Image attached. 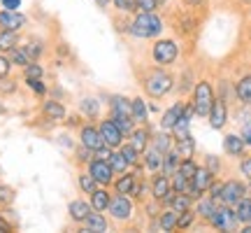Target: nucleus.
<instances>
[{"label":"nucleus","mask_w":251,"mask_h":233,"mask_svg":"<svg viewBox=\"0 0 251 233\" xmlns=\"http://www.w3.org/2000/svg\"><path fill=\"white\" fill-rule=\"evenodd\" d=\"M235 93H237V98L242 100L244 105H251V75H247V77H242L237 82Z\"/></svg>","instance_id":"c756f323"},{"label":"nucleus","mask_w":251,"mask_h":233,"mask_svg":"<svg viewBox=\"0 0 251 233\" xmlns=\"http://www.w3.org/2000/svg\"><path fill=\"white\" fill-rule=\"evenodd\" d=\"M179 161H181V156L177 149H168V152L163 154V168L161 173H165V175H175L177 173V168H179Z\"/></svg>","instance_id":"6ab92c4d"},{"label":"nucleus","mask_w":251,"mask_h":233,"mask_svg":"<svg viewBox=\"0 0 251 233\" xmlns=\"http://www.w3.org/2000/svg\"><path fill=\"white\" fill-rule=\"evenodd\" d=\"M153 147H156V149H161V152L165 154L168 149H172V138L168 133H156L153 135Z\"/></svg>","instance_id":"ea45409f"},{"label":"nucleus","mask_w":251,"mask_h":233,"mask_svg":"<svg viewBox=\"0 0 251 233\" xmlns=\"http://www.w3.org/2000/svg\"><path fill=\"white\" fill-rule=\"evenodd\" d=\"M42 112H45L47 119H51V121H63L65 119V108H63L58 100H45L42 103Z\"/></svg>","instance_id":"a211bd4d"},{"label":"nucleus","mask_w":251,"mask_h":233,"mask_svg":"<svg viewBox=\"0 0 251 233\" xmlns=\"http://www.w3.org/2000/svg\"><path fill=\"white\" fill-rule=\"evenodd\" d=\"M77 182H79V189L81 191H84V194H93V191H96V189L100 187L98 182H96V179H93V175H91L89 171L86 173H79V177H77Z\"/></svg>","instance_id":"72a5a7b5"},{"label":"nucleus","mask_w":251,"mask_h":233,"mask_svg":"<svg viewBox=\"0 0 251 233\" xmlns=\"http://www.w3.org/2000/svg\"><path fill=\"white\" fill-rule=\"evenodd\" d=\"M175 149L179 152L181 159H193V152H196V143L191 135H184V138H177L175 140Z\"/></svg>","instance_id":"393cba45"},{"label":"nucleus","mask_w":251,"mask_h":233,"mask_svg":"<svg viewBox=\"0 0 251 233\" xmlns=\"http://www.w3.org/2000/svg\"><path fill=\"white\" fill-rule=\"evenodd\" d=\"M216 205H219V203H216L214 198H205V201H200V203H198L196 215H200L202 219H209V217H212V212L216 210Z\"/></svg>","instance_id":"c9c22d12"},{"label":"nucleus","mask_w":251,"mask_h":233,"mask_svg":"<svg viewBox=\"0 0 251 233\" xmlns=\"http://www.w3.org/2000/svg\"><path fill=\"white\" fill-rule=\"evenodd\" d=\"M205 168L212 173V175H219V171H221V161L209 154V156H205Z\"/></svg>","instance_id":"49530a36"},{"label":"nucleus","mask_w":251,"mask_h":233,"mask_svg":"<svg viewBox=\"0 0 251 233\" xmlns=\"http://www.w3.org/2000/svg\"><path fill=\"white\" fill-rule=\"evenodd\" d=\"M107 161H109V166H112V171H114V175H117V173L121 175V173H126L128 168H130V163L126 161V159H124V154H121V152H112V156H109Z\"/></svg>","instance_id":"f704fd0d"},{"label":"nucleus","mask_w":251,"mask_h":233,"mask_svg":"<svg viewBox=\"0 0 251 233\" xmlns=\"http://www.w3.org/2000/svg\"><path fill=\"white\" fill-rule=\"evenodd\" d=\"M114 5H117V9H121V12H137V5H135V0H112Z\"/></svg>","instance_id":"de8ad7c7"},{"label":"nucleus","mask_w":251,"mask_h":233,"mask_svg":"<svg viewBox=\"0 0 251 233\" xmlns=\"http://www.w3.org/2000/svg\"><path fill=\"white\" fill-rule=\"evenodd\" d=\"M109 119L117 124V128L124 133V138L133 133V128H135V119H133V116H126V115H117V112H112V116H109Z\"/></svg>","instance_id":"c85d7f7f"},{"label":"nucleus","mask_w":251,"mask_h":233,"mask_svg":"<svg viewBox=\"0 0 251 233\" xmlns=\"http://www.w3.org/2000/svg\"><path fill=\"white\" fill-rule=\"evenodd\" d=\"M133 147L135 149H137V152L142 154L144 149H147V145H149V131H147V128H133Z\"/></svg>","instance_id":"473e14b6"},{"label":"nucleus","mask_w":251,"mask_h":233,"mask_svg":"<svg viewBox=\"0 0 251 233\" xmlns=\"http://www.w3.org/2000/svg\"><path fill=\"white\" fill-rule=\"evenodd\" d=\"M177 54H179V49H177V45H175L172 40H158L151 49L153 61L158 63V65H170V63H175L177 61Z\"/></svg>","instance_id":"39448f33"},{"label":"nucleus","mask_w":251,"mask_h":233,"mask_svg":"<svg viewBox=\"0 0 251 233\" xmlns=\"http://www.w3.org/2000/svg\"><path fill=\"white\" fill-rule=\"evenodd\" d=\"M196 171H198V163L193 161V159H181L179 168H177V173H179L181 177H186V179L193 177V175H196Z\"/></svg>","instance_id":"4c0bfd02"},{"label":"nucleus","mask_w":251,"mask_h":233,"mask_svg":"<svg viewBox=\"0 0 251 233\" xmlns=\"http://www.w3.org/2000/svg\"><path fill=\"white\" fill-rule=\"evenodd\" d=\"M79 112L86 116V119H96L100 112V103L96 98H81L79 100Z\"/></svg>","instance_id":"7c9ffc66"},{"label":"nucleus","mask_w":251,"mask_h":233,"mask_svg":"<svg viewBox=\"0 0 251 233\" xmlns=\"http://www.w3.org/2000/svg\"><path fill=\"white\" fill-rule=\"evenodd\" d=\"M28 24V19L17 9H0V30H21Z\"/></svg>","instance_id":"1a4fd4ad"},{"label":"nucleus","mask_w":251,"mask_h":233,"mask_svg":"<svg viewBox=\"0 0 251 233\" xmlns=\"http://www.w3.org/2000/svg\"><path fill=\"white\" fill-rule=\"evenodd\" d=\"M193 219H196V212H193V210H191V207H188V210H184V212H179V215H177V229H188V226L193 224Z\"/></svg>","instance_id":"79ce46f5"},{"label":"nucleus","mask_w":251,"mask_h":233,"mask_svg":"<svg viewBox=\"0 0 251 233\" xmlns=\"http://www.w3.org/2000/svg\"><path fill=\"white\" fill-rule=\"evenodd\" d=\"M107 229H109L107 219H105V215L98 212V210H91V215L81 222V231H86V233H105Z\"/></svg>","instance_id":"ddd939ff"},{"label":"nucleus","mask_w":251,"mask_h":233,"mask_svg":"<svg viewBox=\"0 0 251 233\" xmlns=\"http://www.w3.org/2000/svg\"><path fill=\"white\" fill-rule=\"evenodd\" d=\"M244 147H247V145H244L242 135L230 133V135H226L224 138V152L228 154V156H242Z\"/></svg>","instance_id":"f3484780"},{"label":"nucleus","mask_w":251,"mask_h":233,"mask_svg":"<svg viewBox=\"0 0 251 233\" xmlns=\"http://www.w3.org/2000/svg\"><path fill=\"white\" fill-rule=\"evenodd\" d=\"M109 105H112V112H117V115L133 116V100L124 98V96H114L109 100Z\"/></svg>","instance_id":"cd10ccee"},{"label":"nucleus","mask_w":251,"mask_h":233,"mask_svg":"<svg viewBox=\"0 0 251 233\" xmlns=\"http://www.w3.org/2000/svg\"><path fill=\"white\" fill-rule=\"evenodd\" d=\"M100 135H102V140H105V145L107 147H112V149H117V147H121V143H124V133L117 128V124L112 121V119H105V121H100Z\"/></svg>","instance_id":"9d476101"},{"label":"nucleus","mask_w":251,"mask_h":233,"mask_svg":"<svg viewBox=\"0 0 251 233\" xmlns=\"http://www.w3.org/2000/svg\"><path fill=\"white\" fill-rule=\"evenodd\" d=\"M128 30H130L135 37H142V40H147V37L161 35L163 24H161V19L156 17L153 12H140V14L135 17L133 24L128 26Z\"/></svg>","instance_id":"f257e3e1"},{"label":"nucleus","mask_w":251,"mask_h":233,"mask_svg":"<svg viewBox=\"0 0 251 233\" xmlns=\"http://www.w3.org/2000/svg\"><path fill=\"white\" fill-rule=\"evenodd\" d=\"M89 173L93 175V179L98 182L100 187H109L114 182V171H112L109 161H105V159H96L93 156L89 161Z\"/></svg>","instance_id":"423d86ee"},{"label":"nucleus","mask_w":251,"mask_h":233,"mask_svg":"<svg viewBox=\"0 0 251 233\" xmlns=\"http://www.w3.org/2000/svg\"><path fill=\"white\" fill-rule=\"evenodd\" d=\"M153 229H161V231H175L177 229V212L175 210H165L158 215V222L153 224Z\"/></svg>","instance_id":"5701e85b"},{"label":"nucleus","mask_w":251,"mask_h":233,"mask_svg":"<svg viewBox=\"0 0 251 233\" xmlns=\"http://www.w3.org/2000/svg\"><path fill=\"white\" fill-rule=\"evenodd\" d=\"M212 103H214V91L209 87V82H198L196 89H193V110H196L198 116H207L209 110H212Z\"/></svg>","instance_id":"20e7f679"},{"label":"nucleus","mask_w":251,"mask_h":233,"mask_svg":"<svg viewBox=\"0 0 251 233\" xmlns=\"http://www.w3.org/2000/svg\"><path fill=\"white\" fill-rule=\"evenodd\" d=\"M91 159H93V152H91V149H86V147L81 145L79 149H77V161H79V163H89Z\"/></svg>","instance_id":"8fccbe9b"},{"label":"nucleus","mask_w":251,"mask_h":233,"mask_svg":"<svg viewBox=\"0 0 251 233\" xmlns=\"http://www.w3.org/2000/svg\"><path fill=\"white\" fill-rule=\"evenodd\" d=\"M142 159H144V166H147V171L149 173H161L163 168V152L161 149H156V147H147L142 152Z\"/></svg>","instance_id":"dca6fc26"},{"label":"nucleus","mask_w":251,"mask_h":233,"mask_svg":"<svg viewBox=\"0 0 251 233\" xmlns=\"http://www.w3.org/2000/svg\"><path fill=\"white\" fill-rule=\"evenodd\" d=\"M137 184V179H135V173H121V177L114 179V189H117V194H126V196H130V191L133 187Z\"/></svg>","instance_id":"4be33fe9"},{"label":"nucleus","mask_w":251,"mask_h":233,"mask_svg":"<svg viewBox=\"0 0 251 233\" xmlns=\"http://www.w3.org/2000/svg\"><path fill=\"white\" fill-rule=\"evenodd\" d=\"M151 194H153V198H156L158 203H165V201L175 194V191H172L170 175H165V173L156 175V177H153V182H151Z\"/></svg>","instance_id":"9b49d317"},{"label":"nucleus","mask_w":251,"mask_h":233,"mask_svg":"<svg viewBox=\"0 0 251 233\" xmlns=\"http://www.w3.org/2000/svg\"><path fill=\"white\" fill-rule=\"evenodd\" d=\"M235 215L242 224H249L251 222V196H244L235 203Z\"/></svg>","instance_id":"bb28decb"},{"label":"nucleus","mask_w":251,"mask_h":233,"mask_svg":"<svg viewBox=\"0 0 251 233\" xmlns=\"http://www.w3.org/2000/svg\"><path fill=\"white\" fill-rule=\"evenodd\" d=\"M91 210H93V207H91V203L79 201V198L68 203V215H70V219H72V222H77V224H81V222L91 215Z\"/></svg>","instance_id":"2eb2a0df"},{"label":"nucleus","mask_w":251,"mask_h":233,"mask_svg":"<svg viewBox=\"0 0 251 233\" xmlns=\"http://www.w3.org/2000/svg\"><path fill=\"white\" fill-rule=\"evenodd\" d=\"M133 119L135 121H147V105L142 98H133Z\"/></svg>","instance_id":"a19ab883"},{"label":"nucleus","mask_w":251,"mask_h":233,"mask_svg":"<svg viewBox=\"0 0 251 233\" xmlns=\"http://www.w3.org/2000/svg\"><path fill=\"white\" fill-rule=\"evenodd\" d=\"M79 143L91 149V152H98L100 147H105V140H102V135H100V128L96 126H84L79 131Z\"/></svg>","instance_id":"f8f14e48"},{"label":"nucleus","mask_w":251,"mask_h":233,"mask_svg":"<svg viewBox=\"0 0 251 233\" xmlns=\"http://www.w3.org/2000/svg\"><path fill=\"white\" fill-rule=\"evenodd\" d=\"M42 75H45V70H42V65H40V63H35V61H30L26 68H24V77H26V80L42 77Z\"/></svg>","instance_id":"37998d69"},{"label":"nucleus","mask_w":251,"mask_h":233,"mask_svg":"<svg viewBox=\"0 0 251 233\" xmlns=\"http://www.w3.org/2000/svg\"><path fill=\"white\" fill-rule=\"evenodd\" d=\"M21 5V0H2V7L5 9H17Z\"/></svg>","instance_id":"603ef678"},{"label":"nucleus","mask_w":251,"mask_h":233,"mask_svg":"<svg viewBox=\"0 0 251 233\" xmlns=\"http://www.w3.org/2000/svg\"><path fill=\"white\" fill-rule=\"evenodd\" d=\"M147 93L151 96V98H163L168 91L175 87V77H172L170 72H165V70H153L149 72V77H147Z\"/></svg>","instance_id":"f03ea898"},{"label":"nucleus","mask_w":251,"mask_h":233,"mask_svg":"<svg viewBox=\"0 0 251 233\" xmlns=\"http://www.w3.org/2000/svg\"><path fill=\"white\" fill-rule=\"evenodd\" d=\"M242 173H244V175H247V177L251 179V156H249V159H244V161H242Z\"/></svg>","instance_id":"864d4df0"},{"label":"nucleus","mask_w":251,"mask_h":233,"mask_svg":"<svg viewBox=\"0 0 251 233\" xmlns=\"http://www.w3.org/2000/svg\"><path fill=\"white\" fill-rule=\"evenodd\" d=\"M109 191L105 187H98L96 189V191H93V194H91V207H93V210H98V212H105V210H107V205H109Z\"/></svg>","instance_id":"aec40b11"},{"label":"nucleus","mask_w":251,"mask_h":233,"mask_svg":"<svg viewBox=\"0 0 251 233\" xmlns=\"http://www.w3.org/2000/svg\"><path fill=\"white\" fill-rule=\"evenodd\" d=\"M158 2H163V0H158Z\"/></svg>","instance_id":"13d9d810"},{"label":"nucleus","mask_w":251,"mask_h":233,"mask_svg":"<svg viewBox=\"0 0 251 233\" xmlns=\"http://www.w3.org/2000/svg\"><path fill=\"white\" fill-rule=\"evenodd\" d=\"M247 196V187H244L240 179H230L221 184V194H219V203L224 205H235L240 198Z\"/></svg>","instance_id":"0eeeda50"},{"label":"nucleus","mask_w":251,"mask_h":233,"mask_svg":"<svg viewBox=\"0 0 251 233\" xmlns=\"http://www.w3.org/2000/svg\"><path fill=\"white\" fill-rule=\"evenodd\" d=\"M200 2H202V0H186V5H191V7H198Z\"/></svg>","instance_id":"5fc2aeb1"},{"label":"nucleus","mask_w":251,"mask_h":233,"mask_svg":"<svg viewBox=\"0 0 251 233\" xmlns=\"http://www.w3.org/2000/svg\"><path fill=\"white\" fill-rule=\"evenodd\" d=\"M207 222L214 226V229H219V231H235L237 224H240V219H237V215H235V210L230 205H224V203L216 205V210L212 212V217H209Z\"/></svg>","instance_id":"7ed1b4c3"},{"label":"nucleus","mask_w":251,"mask_h":233,"mask_svg":"<svg viewBox=\"0 0 251 233\" xmlns=\"http://www.w3.org/2000/svg\"><path fill=\"white\" fill-rule=\"evenodd\" d=\"M207 119H209L212 128H216V131L226 126V121H228V112H226V103L221 98H214V103H212V110H209Z\"/></svg>","instance_id":"4468645a"},{"label":"nucleus","mask_w":251,"mask_h":233,"mask_svg":"<svg viewBox=\"0 0 251 233\" xmlns=\"http://www.w3.org/2000/svg\"><path fill=\"white\" fill-rule=\"evenodd\" d=\"M137 12H156L158 7V0H135Z\"/></svg>","instance_id":"a18cd8bd"},{"label":"nucleus","mask_w":251,"mask_h":233,"mask_svg":"<svg viewBox=\"0 0 251 233\" xmlns=\"http://www.w3.org/2000/svg\"><path fill=\"white\" fill-rule=\"evenodd\" d=\"M0 110H2V108H0Z\"/></svg>","instance_id":"052dcab7"},{"label":"nucleus","mask_w":251,"mask_h":233,"mask_svg":"<svg viewBox=\"0 0 251 233\" xmlns=\"http://www.w3.org/2000/svg\"><path fill=\"white\" fill-rule=\"evenodd\" d=\"M96 2H98V5H100V7H102V9H105V7H107V5H109V0H96Z\"/></svg>","instance_id":"6e6d98bb"},{"label":"nucleus","mask_w":251,"mask_h":233,"mask_svg":"<svg viewBox=\"0 0 251 233\" xmlns=\"http://www.w3.org/2000/svg\"><path fill=\"white\" fill-rule=\"evenodd\" d=\"M119 152L124 154V159L128 163H130V166H137V161H140V156H142V154L137 152V149H135L133 145H121V147H119Z\"/></svg>","instance_id":"58836bf2"},{"label":"nucleus","mask_w":251,"mask_h":233,"mask_svg":"<svg viewBox=\"0 0 251 233\" xmlns=\"http://www.w3.org/2000/svg\"><path fill=\"white\" fill-rule=\"evenodd\" d=\"M249 224H251V222H249Z\"/></svg>","instance_id":"bf43d9fd"},{"label":"nucleus","mask_w":251,"mask_h":233,"mask_svg":"<svg viewBox=\"0 0 251 233\" xmlns=\"http://www.w3.org/2000/svg\"><path fill=\"white\" fill-rule=\"evenodd\" d=\"M26 87H28V89L35 91L37 96H45V93H47V87H45V82H42V77H33V80H26Z\"/></svg>","instance_id":"c03bdc74"},{"label":"nucleus","mask_w":251,"mask_h":233,"mask_svg":"<svg viewBox=\"0 0 251 233\" xmlns=\"http://www.w3.org/2000/svg\"><path fill=\"white\" fill-rule=\"evenodd\" d=\"M242 140H244L247 147H251V116L244 121V126H242Z\"/></svg>","instance_id":"3c124183"},{"label":"nucleus","mask_w":251,"mask_h":233,"mask_svg":"<svg viewBox=\"0 0 251 233\" xmlns=\"http://www.w3.org/2000/svg\"><path fill=\"white\" fill-rule=\"evenodd\" d=\"M7 58L12 65H19V68H26L28 63H30V56L26 54L24 47H14L12 52H7Z\"/></svg>","instance_id":"2f4dec72"},{"label":"nucleus","mask_w":251,"mask_h":233,"mask_svg":"<svg viewBox=\"0 0 251 233\" xmlns=\"http://www.w3.org/2000/svg\"><path fill=\"white\" fill-rule=\"evenodd\" d=\"M247 191H249V194H251V184H249V187H247Z\"/></svg>","instance_id":"4d7b16f0"},{"label":"nucleus","mask_w":251,"mask_h":233,"mask_svg":"<svg viewBox=\"0 0 251 233\" xmlns=\"http://www.w3.org/2000/svg\"><path fill=\"white\" fill-rule=\"evenodd\" d=\"M24 49H26V54L30 56V61H37V58L42 56V52H45V45L33 37V40H28L26 45H24Z\"/></svg>","instance_id":"e433bc0d"},{"label":"nucleus","mask_w":251,"mask_h":233,"mask_svg":"<svg viewBox=\"0 0 251 233\" xmlns=\"http://www.w3.org/2000/svg\"><path fill=\"white\" fill-rule=\"evenodd\" d=\"M107 212L114 219H119V222H126V219H130V215H133V203H130V198L126 196V194H117V196L109 198Z\"/></svg>","instance_id":"6e6552de"},{"label":"nucleus","mask_w":251,"mask_h":233,"mask_svg":"<svg viewBox=\"0 0 251 233\" xmlns=\"http://www.w3.org/2000/svg\"><path fill=\"white\" fill-rule=\"evenodd\" d=\"M181 112H184V103H175L172 108L165 110V115H163V119H161V126L165 131H172V126L177 124V119L181 116Z\"/></svg>","instance_id":"412c9836"},{"label":"nucleus","mask_w":251,"mask_h":233,"mask_svg":"<svg viewBox=\"0 0 251 233\" xmlns=\"http://www.w3.org/2000/svg\"><path fill=\"white\" fill-rule=\"evenodd\" d=\"M14 47H19L17 30H0V54H7Z\"/></svg>","instance_id":"a878e982"},{"label":"nucleus","mask_w":251,"mask_h":233,"mask_svg":"<svg viewBox=\"0 0 251 233\" xmlns=\"http://www.w3.org/2000/svg\"><path fill=\"white\" fill-rule=\"evenodd\" d=\"M165 203H168V205H170L172 210H175V212L179 215V212H184V210H188V207H191L193 198L188 196V194H177V191H175V194H172V196L168 198Z\"/></svg>","instance_id":"b1692460"},{"label":"nucleus","mask_w":251,"mask_h":233,"mask_svg":"<svg viewBox=\"0 0 251 233\" xmlns=\"http://www.w3.org/2000/svg\"><path fill=\"white\" fill-rule=\"evenodd\" d=\"M9 70H12V63H9V58H7V56H2V54H0V82L5 80V77H7Z\"/></svg>","instance_id":"09e8293b"}]
</instances>
